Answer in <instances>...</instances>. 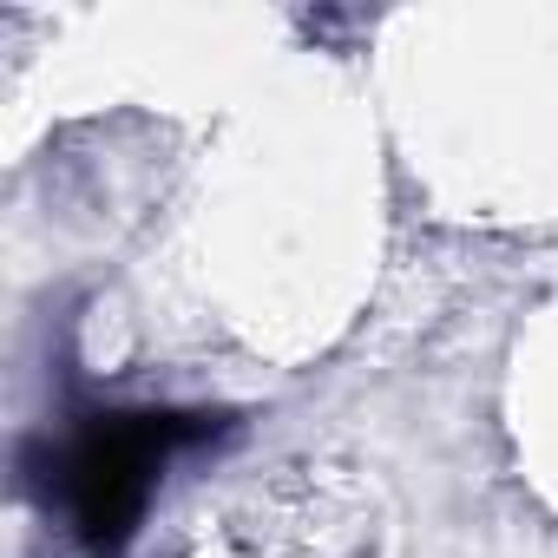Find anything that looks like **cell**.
<instances>
[{
	"label": "cell",
	"mask_w": 558,
	"mask_h": 558,
	"mask_svg": "<svg viewBox=\"0 0 558 558\" xmlns=\"http://www.w3.org/2000/svg\"><path fill=\"white\" fill-rule=\"evenodd\" d=\"M204 434H217V414L99 408V414H80L60 440L47 434L27 453V480H34L47 519H60L86 558H119L138 538L171 453L197 447Z\"/></svg>",
	"instance_id": "cell-1"
}]
</instances>
